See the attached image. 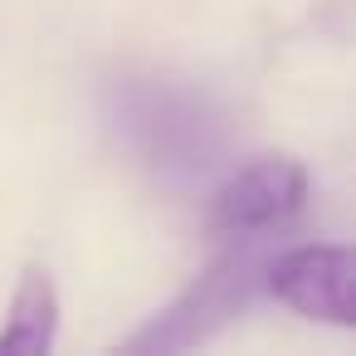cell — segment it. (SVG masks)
I'll return each instance as SVG.
<instances>
[{"label": "cell", "mask_w": 356, "mask_h": 356, "mask_svg": "<svg viewBox=\"0 0 356 356\" xmlns=\"http://www.w3.org/2000/svg\"><path fill=\"white\" fill-rule=\"evenodd\" d=\"M307 195V171L293 156H264L244 171H234L215 195V229L225 234H264L283 225Z\"/></svg>", "instance_id": "obj_4"}, {"label": "cell", "mask_w": 356, "mask_h": 356, "mask_svg": "<svg viewBox=\"0 0 356 356\" xmlns=\"http://www.w3.org/2000/svg\"><path fill=\"white\" fill-rule=\"evenodd\" d=\"M259 278V259L249 249L225 254L220 264H210L166 312H156L137 337L122 341V351H186L195 341H205L215 327H225L254 293Z\"/></svg>", "instance_id": "obj_2"}, {"label": "cell", "mask_w": 356, "mask_h": 356, "mask_svg": "<svg viewBox=\"0 0 356 356\" xmlns=\"http://www.w3.org/2000/svg\"><path fill=\"white\" fill-rule=\"evenodd\" d=\"M268 288L293 312L332 327L356 322V254L341 244H302L268 264Z\"/></svg>", "instance_id": "obj_3"}, {"label": "cell", "mask_w": 356, "mask_h": 356, "mask_svg": "<svg viewBox=\"0 0 356 356\" xmlns=\"http://www.w3.org/2000/svg\"><path fill=\"white\" fill-rule=\"evenodd\" d=\"M113 122L127 147L166 176H195L220 152L215 108L166 79H127L113 88Z\"/></svg>", "instance_id": "obj_1"}, {"label": "cell", "mask_w": 356, "mask_h": 356, "mask_svg": "<svg viewBox=\"0 0 356 356\" xmlns=\"http://www.w3.org/2000/svg\"><path fill=\"white\" fill-rule=\"evenodd\" d=\"M54 327H59V298L49 273L30 268L25 283L15 288V302L6 312V327H0V351H49L54 346Z\"/></svg>", "instance_id": "obj_5"}]
</instances>
